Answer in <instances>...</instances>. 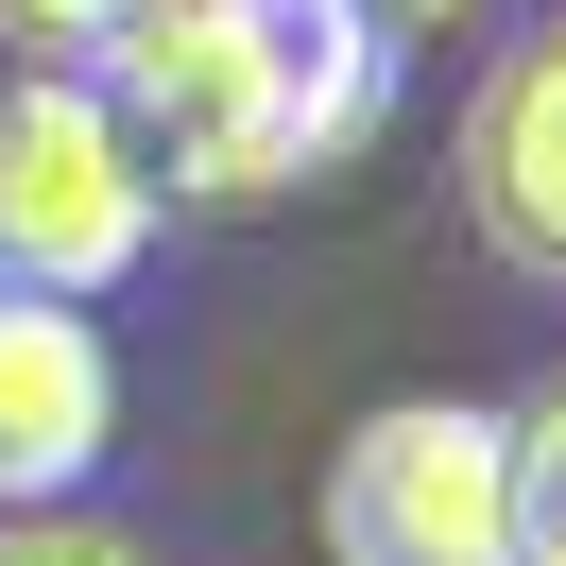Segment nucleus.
Returning a JSON list of instances; mask_svg holds the SVG:
<instances>
[{"mask_svg": "<svg viewBox=\"0 0 566 566\" xmlns=\"http://www.w3.org/2000/svg\"><path fill=\"white\" fill-rule=\"evenodd\" d=\"M326 549L344 566H515V429L481 395H395L326 463Z\"/></svg>", "mask_w": 566, "mask_h": 566, "instance_id": "7ed1b4c3", "label": "nucleus"}, {"mask_svg": "<svg viewBox=\"0 0 566 566\" xmlns=\"http://www.w3.org/2000/svg\"><path fill=\"white\" fill-rule=\"evenodd\" d=\"M155 258V172L86 70H0V292H120Z\"/></svg>", "mask_w": 566, "mask_h": 566, "instance_id": "f03ea898", "label": "nucleus"}, {"mask_svg": "<svg viewBox=\"0 0 566 566\" xmlns=\"http://www.w3.org/2000/svg\"><path fill=\"white\" fill-rule=\"evenodd\" d=\"M86 86L120 104L155 207H275L395 120V35L360 0H155Z\"/></svg>", "mask_w": 566, "mask_h": 566, "instance_id": "f257e3e1", "label": "nucleus"}, {"mask_svg": "<svg viewBox=\"0 0 566 566\" xmlns=\"http://www.w3.org/2000/svg\"><path fill=\"white\" fill-rule=\"evenodd\" d=\"M120 447V360L70 292H0V515H70Z\"/></svg>", "mask_w": 566, "mask_h": 566, "instance_id": "20e7f679", "label": "nucleus"}, {"mask_svg": "<svg viewBox=\"0 0 566 566\" xmlns=\"http://www.w3.org/2000/svg\"><path fill=\"white\" fill-rule=\"evenodd\" d=\"M463 223H481L515 275L566 292V18L515 35L481 70V104H463Z\"/></svg>", "mask_w": 566, "mask_h": 566, "instance_id": "39448f33", "label": "nucleus"}, {"mask_svg": "<svg viewBox=\"0 0 566 566\" xmlns=\"http://www.w3.org/2000/svg\"><path fill=\"white\" fill-rule=\"evenodd\" d=\"M138 18L155 0H0V52H18V70H104Z\"/></svg>", "mask_w": 566, "mask_h": 566, "instance_id": "0eeeda50", "label": "nucleus"}, {"mask_svg": "<svg viewBox=\"0 0 566 566\" xmlns=\"http://www.w3.org/2000/svg\"><path fill=\"white\" fill-rule=\"evenodd\" d=\"M515 566H566V378L549 395H515Z\"/></svg>", "mask_w": 566, "mask_h": 566, "instance_id": "423d86ee", "label": "nucleus"}, {"mask_svg": "<svg viewBox=\"0 0 566 566\" xmlns=\"http://www.w3.org/2000/svg\"><path fill=\"white\" fill-rule=\"evenodd\" d=\"M0 566H155V549L104 515H0Z\"/></svg>", "mask_w": 566, "mask_h": 566, "instance_id": "6e6552de", "label": "nucleus"}, {"mask_svg": "<svg viewBox=\"0 0 566 566\" xmlns=\"http://www.w3.org/2000/svg\"><path fill=\"white\" fill-rule=\"evenodd\" d=\"M378 35H447V18H481V0H360Z\"/></svg>", "mask_w": 566, "mask_h": 566, "instance_id": "1a4fd4ad", "label": "nucleus"}]
</instances>
